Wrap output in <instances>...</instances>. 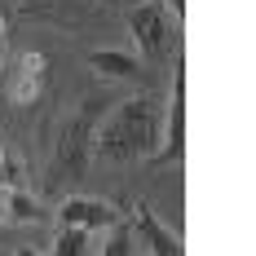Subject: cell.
I'll return each instance as SVG.
<instances>
[{
  "mask_svg": "<svg viewBox=\"0 0 256 256\" xmlns=\"http://www.w3.org/2000/svg\"><path fill=\"white\" fill-rule=\"evenodd\" d=\"M159 146V106L154 98H128L93 128V154L106 164L146 159Z\"/></svg>",
  "mask_w": 256,
  "mask_h": 256,
  "instance_id": "cell-1",
  "label": "cell"
},
{
  "mask_svg": "<svg viewBox=\"0 0 256 256\" xmlns=\"http://www.w3.org/2000/svg\"><path fill=\"white\" fill-rule=\"evenodd\" d=\"M102 120V102H84L62 124L58 137V150H53V177H84L88 172V159H93V128Z\"/></svg>",
  "mask_w": 256,
  "mask_h": 256,
  "instance_id": "cell-2",
  "label": "cell"
},
{
  "mask_svg": "<svg viewBox=\"0 0 256 256\" xmlns=\"http://www.w3.org/2000/svg\"><path fill=\"white\" fill-rule=\"evenodd\" d=\"M128 36L137 40V49L146 53L150 62L168 58L172 44V14H168V0H137L128 9Z\"/></svg>",
  "mask_w": 256,
  "mask_h": 256,
  "instance_id": "cell-3",
  "label": "cell"
},
{
  "mask_svg": "<svg viewBox=\"0 0 256 256\" xmlns=\"http://www.w3.org/2000/svg\"><path fill=\"white\" fill-rule=\"evenodd\" d=\"M0 88L9 93L14 106H36L44 93H49V58H44V53H31V49L18 53L14 66H4Z\"/></svg>",
  "mask_w": 256,
  "mask_h": 256,
  "instance_id": "cell-4",
  "label": "cell"
},
{
  "mask_svg": "<svg viewBox=\"0 0 256 256\" xmlns=\"http://www.w3.org/2000/svg\"><path fill=\"white\" fill-rule=\"evenodd\" d=\"M128 230H132V243H137L142 252H154V256H181V252H186V243H181V238L168 230V226H164V221H159L146 204L132 208Z\"/></svg>",
  "mask_w": 256,
  "mask_h": 256,
  "instance_id": "cell-5",
  "label": "cell"
},
{
  "mask_svg": "<svg viewBox=\"0 0 256 256\" xmlns=\"http://www.w3.org/2000/svg\"><path fill=\"white\" fill-rule=\"evenodd\" d=\"M186 154V66L177 62V76H172V115H168V132H164V146L150 154V164H181Z\"/></svg>",
  "mask_w": 256,
  "mask_h": 256,
  "instance_id": "cell-6",
  "label": "cell"
},
{
  "mask_svg": "<svg viewBox=\"0 0 256 256\" xmlns=\"http://www.w3.org/2000/svg\"><path fill=\"white\" fill-rule=\"evenodd\" d=\"M120 221V212L106 204V199H88V194H71L58 204V226H80V230L102 234Z\"/></svg>",
  "mask_w": 256,
  "mask_h": 256,
  "instance_id": "cell-7",
  "label": "cell"
},
{
  "mask_svg": "<svg viewBox=\"0 0 256 256\" xmlns=\"http://www.w3.org/2000/svg\"><path fill=\"white\" fill-rule=\"evenodd\" d=\"M88 66L98 71L102 80H137V58L132 53H124V49H98L93 58H88Z\"/></svg>",
  "mask_w": 256,
  "mask_h": 256,
  "instance_id": "cell-8",
  "label": "cell"
},
{
  "mask_svg": "<svg viewBox=\"0 0 256 256\" xmlns=\"http://www.w3.org/2000/svg\"><path fill=\"white\" fill-rule=\"evenodd\" d=\"M93 238H98L93 230L62 226V230H58V238L49 243V252H53V256H88V252H98V243H93Z\"/></svg>",
  "mask_w": 256,
  "mask_h": 256,
  "instance_id": "cell-9",
  "label": "cell"
},
{
  "mask_svg": "<svg viewBox=\"0 0 256 256\" xmlns=\"http://www.w3.org/2000/svg\"><path fill=\"white\" fill-rule=\"evenodd\" d=\"M4 212H9V221H44V208L36 204V194H26V190H18V186H9L4 190Z\"/></svg>",
  "mask_w": 256,
  "mask_h": 256,
  "instance_id": "cell-10",
  "label": "cell"
},
{
  "mask_svg": "<svg viewBox=\"0 0 256 256\" xmlns=\"http://www.w3.org/2000/svg\"><path fill=\"white\" fill-rule=\"evenodd\" d=\"M98 252H102V256H128V252H137V243H132V230H128L124 221H115V226H110V243H102Z\"/></svg>",
  "mask_w": 256,
  "mask_h": 256,
  "instance_id": "cell-11",
  "label": "cell"
},
{
  "mask_svg": "<svg viewBox=\"0 0 256 256\" xmlns=\"http://www.w3.org/2000/svg\"><path fill=\"white\" fill-rule=\"evenodd\" d=\"M0 186H18V159L0 154Z\"/></svg>",
  "mask_w": 256,
  "mask_h": 256,
  "instance_id": "cell-12",
  "label": "cell"
},
{
  "mask_svg": "<svg viewBox=\"0 0 256 256\" xmlns=\"http://www.w3.org/2000/svg\"><path fill=\"white\" fill-rule=\"evenodd\" d=\"M168 4H172V18L181 22V18H186V0H168Z\"/></svg>",
  "mask_w": 256,
  "mask_h": 256,
  "instance_id": "cell-13",
  "label": "cell"
},
{
  "mask_svg": "<svg viewBox=\"0 0 256 256\" xmlns=\"http://www.w3.org/2000/svg\"><path fill=\"white\" fill-rule=\"evenodd\" d=\"M4 190H9V186H0V226L9 221V212H4Z\"/></svg>",
  "mask_w": 256,
  "mask_h": 256,
  "instance_id": "cell-14",
  "label": "cell"
},
{
  "mask_svg": "<svg viewBox=\"0 0 256 256\" xmlns=\"http://www.w3.org/2000/svg\"><path fill=\"white\" fill-rule=\"evenodd\" d=\"M4 62H9V53H4V36H0V76H4Z\"/></svg>",
  "mask_w": 256,
  "mask_h": 256,
  "instance_id": "cell-15",
  "label": "cell"
},
{
  "mask_svg": "<svg viewBox=\"0 0 256 256\" xmlns=\"http://www.w3.org/2000/svg\"><path fill=\"white\" fill-rule=\"evenodd\" d=\"M0 36H4V14H0Z\"/></svg>",
  "mask_w": 256,
  "mask_h": 256,
  "instance_id": "cell-16",
  "label": "cell"
},
{
  "mask_svg": "<svg viewBox=\"0 0 256 256\" xmlns=\"http://www.w3.org/2000/svg\"><path fill=\"white\" fill-rule=\"evenodd\" d=\"M124 4H137V0H124Z\"/></svg>",
  "mask_w": 256,
  "mask_h": 256,
  "instance_id": "cell-17",
  "label": "cell"
}]
</instances>
